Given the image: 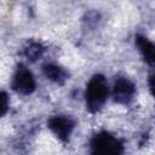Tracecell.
I'll return each instance as SVG.
<instances>
[{
    "instance_id": "cell-5",
    "label": "cell",
    "mask_w": 155,
    "mask_h": 155,
    "mask_svg": "<svg viewBox=\"0 0 155 155\" xmlns=\"http://www.w3.org/2000/svg\"><path fill=\"white\" fill-rule=\"evenodd\" d=\"M51 131L62 140H67L74 128V122L65 116H53L48 121Z\"/></svg>"
},
{
    "instance_id": "cell-10",
    "label": "cell",
    "mask_w": 155,
    "mask_h": 155,
    "mask_svg": "<svg viewBox=\"0 0 155 155\" xmlns=\"http://www.w3.org/2000/svg\"><path fill=\"white\" fill-rule=\"evenodd\" d=\"M1 99H2V104H1V113H2V114H5L6 108H7V103H6V94H5V93H2Z\"/></svg>"
},
{
    "instance_id": "cell-6",
    "label": "cell",
    "mask_w": 155,
    "mask_h": 155,
    "mask_svg": "<svg viewBox=\"0 0 155 155\" xmlns=\"http://www.w3.org/2000/svg\"><path fill=\"white\" fill-rule=\"evenodd\" d=\"M136 44H137L139 51L142 52L144 59L149 64L155 67V45L153 42H150L144 36H137L136 38Z\"/></svg>"
},
{
    "instance_id": "cell-4",
    "label": "cell",
    "mask_w": 155,
    "mask_h": 155,
    "mask_svg": "<svg viewBox=\"0 0 155 155\" xmlns=\"http://www.w3.org/2000/svg\"><path fill=\"white\" fill-rule=\"evenodd\" d=\"M134 96V85L126 78H119L113 87V97L117 103L126 104Z\"/></svg>"
},
{
    "instance_id": "cell-9",
    "label": "cell",
    "mask_w": 155,
    "mask_h": 155,
    "mask_svg": "<svg viewBox=\"0 0 155 155\" xmlns=\"http://www.w3.org/2000/svg\"><path fill=\"white\" fill-rule=\"evenodd\" d=\"M149 86H150V91H151V93L155 96V73L150 76V79H149Z\"/></svg>"
},
{
    "instance_id": "cell-8",
    "label": "cell",
    "mask_w": 155,
    "mask_h": 155,
    "mask_svg": "<svg viewBox=\"0 0 155 155\" xmlns=\"http://www.w3.org/2000/svg\"><path fill=\"white\" fill-rule=\"evenodd\" d=\"M44 48L41 47L40 44H36V42H33L30 44L27 48H25V56L30 59V61H35L36 58H39L42 53Z\"/></svg>"
},
{
    "instance_id": "cell-7",
    "label": "cell",
    "mask_w": 155,
    "mask_h": 155,
    "mask_svg": "<svg viewBox=\"0 0 155 155\" xmlns=\"http://www.w3.org/2000/svg\"><path fill=\"white\" fill-rule=\"evenodd\" d=\"M44 74L46 75L47 79H50L57 84H62L67 79L65 71L56 64H46L44 67Z\"/></svg>"
},
{
    "instance_id": "cell-2",
    "label": "cell",
    "mask_w": 155,
    "mask_h": 155,
    "mask_svg": "<svg viewBox=\"0 0 155 155\" xmlns=\"http://www.w3.org/2000/svg\"><path fill=\"white\" fill-rule=\"evenodd\" d=\"M91 147L93 151L101 154H117L121 153V144L116 138L110 136L109 133H98L93 137L91 142Z\"/></svg>"
},
{
    "instance_id": "cell-1",
    "label": "cell",
    "mask_w": 155,
    "mask_h": 155,
    "mask_svg": "<svg viewBox=\"0 0 155 155\" xmlns=\"http://www.w3.org/2000/svg\"><path fill=\"white\" fill-rule=\"evenodd\" d=\"M108 97V82L103 75H94L86 85L85 99L90 111H97L103 107Z\"/></svg>"
},
{
    "instance_id": "cell-3",
    "label": "cell",
    "mask_w": 155,
    "mask_h": 155,
    "mask_svg": "<svg viewBox=\"0 0 155 155\" xmlns=\"http://www.w3.org/2000/svg\"><path fill=\"white\" fill-rule=\"evenodd\" d=\"M12 88L21 94H29L35 90V80L30 70L19 67L12 79Z\"/></svg>"
}]
</instances>
